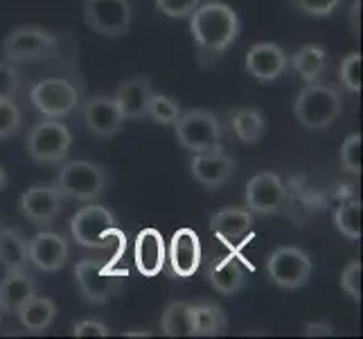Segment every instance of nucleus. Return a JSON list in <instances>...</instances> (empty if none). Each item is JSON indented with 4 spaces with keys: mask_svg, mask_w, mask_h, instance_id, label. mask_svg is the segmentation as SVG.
Returning <instances> with one entry per match:
<instances>
[{
    "mask_svg": "<svg viewBox=\"0 0 363 339\" xmlns=\"http://www.w3.org/2000/svg\"><path fill=\"white\" fill-rule=\"evenodd\" d=\"M30 262L41 271H59L68 262V242L52 231H41L28 242Z\"/></svg>",
    "mask_w": 363,
    "mask_h": 339,
    "instance_id": "obj_18",
    "label": "nucleus"
},
{
    "mask_svg": "<svg viewBox=\"0 0 363 339\" xmlns=\"http://www.w3.org/2000/svg\"><path fill=\"white\" fill-rule=\"evenodd\" d=\"M0 265L5 271L28 269L30 265L28 240L14 229H0Z\"/></svg>",
    "mask_w": 363,
    "mask_h": 339,
    "instance_id": "obj_25",
    "label": "nucleus"
},
{
    "mask_svg": "<svg viewBox=\"0 0 363 339\" xmlns=\"http://www.w3.org/2000/svg\"><path fill=\"white\" fill-rule=\"evenodd\" d=\"M341 109H343L341 93L334 86H325L316 82L305 86L294 102V113L298 122L311 131H320L325 127H330L339 118Z\"/></svg>",
    "mask_w": 363,
    "mask_h": 339,
    "instance_id": "obj_2",
    "label": "nucleus"
},
{
    "mask_svg": "<svg viewBox=\"0 0 363 339\" xmlns=\"http://www.w3.org/2000/svg\"><path fill=\"white\" fill-rule=\"evenodd\" d=\"M64 210V195L57 185H32L21 197V212L36 226L52 224Z\"/></svg>",
    "mask_w": 363,
    "mask_h": 339,
    "instance_id": "obj_13",
    "label": "nucleus"
},
{
    "mask_svg": "<svg viewBox=\"0 0 363 339\" xmlns=\"http://www.w3.org/2000/svg\"><path fill=\"white\" fill-rule=\"evenodd\" d=\"M305 335L307 337H330V335H334V328L328 321H309V323H305Z\"/></svg>",
    "mask_w": 363,
    "mask_h": 339,
    "instance_id": "obj_40",
    "label": "nucleus"
},
{
    "mask_svg": "<svg viewBox=\"0 0 363 339\" xmlns=\"http://www.w3.org/2000/svg\"><path fill=\"white\" fill-rule=\"evenodd\" d=\"M124 337H149L147 330H131V333H124Z\"/></svg>",
    "mask_w": 363,
    "mask_h": 339,
    "instance_id": "obj_42",
    "label": "nucleus"
},
{
    "mask_svg": "<svg viewBox=\"0 0 363 339\" xmlns=\"http://www.w3.org/2000/svg\"><path fill=\"white\" fill-rule=\"evenodd\" d=\"M289 66V57L278 43H255L246 53V70L257 82H275Z\"/></svg>",
    "mask_w": 363,
    "mask_h": 339,
    "instance_id": "obj_17",
    "label": "nucleus"
},
{
    "mask_svg": "<svg viewBox=\"0 0 363 339\" xmlns=\"http://www.w3.org/2000/svg\"><path fill=\"white\" fill-rule=\"evenodd\" d=\"M133 260H135V269L140 271L145 279H154L162 271L167 262V247H165V237L158 229H143L135 235V244H133Z\"/></svg>",
    "mask_w": 363,
    "mask_h": 339,
    "instance_id": "obj_15",
    "label": "nucleus"
},
{
    "mask_svg": "<svg viewBox=\"0 0 363 339\" xmlns=\"http://www.w3.org/2000/svg\"><path fill=\"white\" fill-rule=\"evenodd\" d=\"M16 317L21 319L25 330H30V333H43V330L50 328V325H52V321L57 317V306L50 298L34 294L28 301V303H25L18 310Z\"/></svg>",
    "mask_w": 363,
    "mask_h": 339,
    "instance_id": "obj_26",
    "label": "nucleus"
},
{
    "mask_svg": "<svg viewBox=\"0 0 363 339\" xmlns=\"http://www.w3.org/2000/svg\"><path fill=\"white\" fill-rule=\"evenodd\" d=\"M36 294V287L32 276L25 269L7 271V276L0 281V310L9 315H18V310L28 303Z\"/></svg>",
    "mask_w": 363,
    "mask_h": 339,
    "instance_id": "obj_22",
    "label": "nucleus"
},
{
    "mask_svg": "<svg viewBox=\"0 0 363 339\" xmlns=\"http://www.w3.org/2000/svg\"><path fill=\"white\" fill-rule=\"evenodd\" d=\"M179 143L190 149L192 154L212 152V149H221V124L212 111L206 109H192L187 113H181L174 122Z\"/></svg>",
    "mask_w": 363,
    "mask_h": 339,
    "instance_id": "obj_4",
    "label": "nucleus"
},
{
    "mask_svg": "<svg viewBox=\"0 0 363 339\" xmlns=\"http://www.w3.org/2000/svg\"><path fill=\"white\" fill-rule=\"evenodd\" d=\"M250 229H253V212L240 206L221 208L210 217V231L226 244L244 242V237L250 233Z\"/></svg>",
    "mask_w": 363,
    "mask_h": 339,
    "instance_id": "obj_20",
    "label": "nucleus"
},
{
    "mask_svg": "<svg viewBox=\"0 0 363 339\" xmlns=\"http://www.w3.org/2000/svg\"><path fill=\"white\" fill-rule=\"evenodd\" d=\"M208 283L223 296H235L246 285V267L237 256H226L208 267Z\"/></svg>",
    "mask_w": 363,
    "mask_h": 339,
    "instance_id": "obj_21",
    "label": "nucleus"
},
{
    "mask_svg": "<svg viewBox=\"0 0 363 339\" xmlns=\"http://www.w3.org/2000/svg\"><path fill=\"white\" fill-rule=\"evenodd\" d=\"M294 70L305 82H318L323 77L325 68H328V53L320 45H305L289 59Z\"/></svg>",
    "mask_w": 363,
    "mask_h": 339,
    "instance_id": "obj_28",
    "label": "nucleus"
},
{
    "mask_svg": "<svg viewBox=\"0 0 363 339\" xmlns=\"http://www.w3.org/2000/svg\"><path fill=\"white\" fill-rule=\"evenodd\" d=\"M127 279V269H113L99 260H79L74 265V283L89 303H106L113 298Z\"/></svg>",
    "mask_w": 363,
    "mask_h": 339,
    "instance_id": "obj_3",
    "label": "nucleus"
},
{
    "mask_svg": "<svg viewBox=\"0 0 363 339\" xmlns=\"http://www.w3.org/2000/svg\"><path fill=\"white\" fill-rule=\"evenodd\" d=\"M160 333L165 337H196L194 310L187 301H174L160 317Z\"/></svg>",
    "mask_w": 363,
    "mask_h": 339,
    "instance_id": "obj_24",
    "label": "nucleus"
},
{
    "mask_svg": "<svg viewBox=\"0 0 363 339\" xmlns=\"http://www.w3.org/2000/svg\"><path fill=\"white\" fill-rule=\"evenodd\" d=\"M0 321H3V310H0Z\"/></svg>",
    "mask_w": 363,
    "mask_h": 339,
    "instance_id": "obj_44",
    "label": "nucleus"
},
{
    "mask_svg": "<svg viewBox=\"0 0 363 339\" xmlns=\"http://www.w3.org/2000/svg\"><path fill=\"white\" fill-rule=\"evenodd\" d=\"M291 3L309 16H330L341 5V0H291Z\"/></svg>",
    "mask_w": 363,
    "mask_h": 339,
    "instance_id": "obj_38",
    "label": "nucleus"
},
{
    "mask_svg": "<svg viewBox=\"0 0 363 339\" xmlns=\"http://www.w3.org/2000/svg\"><path fill=\"white\" fill-rule=\"evenodd\" d=\"M267 274L282 290H298L311 276V260L298 247H278L267 260Z\"/></svg>",
    "mask_w": 363,
    "mask_h": 339,
    "instance_id": "obj_6",
    "label": "nucleus"
},
{
    "mask_svg": "<svg viewBox=\"0 0 363 339\" xmlns=\"http://www.w3.org/2000/svg\"><path fill=\"white\" fill-rule=\"evenodd\" d=\"M18 127H21V109L11 99H3L0 102V141H7L9 136H14Z\"/></svg>",
    "mask_w": 363,
    "mask_h": 339,
    "instance_id": "obj_34",
    "label": "nucleus"
},
{
    "mask_svg": "<svg viewBox=\"0 0 363 339\" xmlns=\"http://www.w3.org/2000/svg\"><path fill=\"white\" fill-rule=\"evenodd\" d=\"M84 118L89 129L99 138H113L124 122L116 97H106V95L91 97L84 107Z\"/></svg>",
    "mask_w": 363,
    "mask_h": 339,
    "instance_id": "obj_19",
    "label": "nucleus"
},
{
    "mask_svg": "<svg viewBox=\"0 0 363 339\" xmlns=\"http://www.w3.org/2000/svg\"><path fill=\"white\" fill-rule=\"evenodd\" d=\"M72 136L66 124L57 120H45L30 131L28 152L36 163H59L70 152Z\"/></svg>",
    "mask_w": 363,
    "mask_h": 339,
    "instance_id": "obj_10",
    "label": "nucleus"
},
{
    "mask_svg": "<svg viewBox=\"0 0 363 339\" xmlns=\"http://www.w3.org/2000/svg\"><path fill=\"white\" fill-rule=\"evenodd\" d=\"M21 86V75L11 64H0V102L11 99Z\"/></svg>",
    "mask_w": 363,
    "mask_h": 339,
    "instance_id": "obj_37",
    "label": "nucleus"
},
{
    "mask_svg": "<svg viewBox=\"0 0 363 339\" xmlns=\"http://www.w3.org/2000/svg\"><path fill=\"white\" fill-rule=\"evenodd\" d=\"M57 48V39L50 32L39 28H21L5 36L3 55L9 64L18 61H39L52 55Z\"/></svg>",
    "mask_w": 363,
    "mask_h": 339,
    "instance_id": "obj_11",
    "label": "nucleus"
},
{
    "mask_svg": "<svg viewBox=\"0 0 363 339\" xmlns=\"http://www.w3.org/2000/svg\"><path fill=\"white\" fill-rule=\"evenodd\" d=\"M361 72H363V57L361 53H350L343 61H341V82L350 93H361Z\"/></svg>",
    "mask_w": 363,
    "mask_h": 339,
    "instance_id": "obj_32",
    "label": "nucleus"
},
{
    "mask_svg": "<svg viewBox=\"0 0 363 339\" xmlns=\"http://www.w3.org/2000/svg\"><path fill=\"white\" fill-rule=\"evenodd\" d=\"M203 0H156V9L169 18H187Z\"/></svg>",
    "mask_w": 363,
    "mask_h": 339,
    "instance_id": "obj_36",
    "label": "nucleus"
},
{
    "mask_svg": "<svg viewBox=\"0 0 363 339\" xmlns=\"http://www.w3.org/2000/svg\"><path fill=\"white\" fill-rule=\"evenodd\" d=\"M57 188L64 197L77 202H95L106 190V174L89 161H70L59 172Z\"/></svg>",
    "mask_w": 363,
    "mask_h": 339,
    "instance_id": "obj_5",
    "label": "nucleus"
},
{
    "mask_svg": "<svg viewBox=\"0 0 363 339\" xmlns=\"http://www.w3.org/2000/svg\"><path fill=\"white\" fill-rule=\"evenodd\" d=\"M74 337H108L111 330L102 321H95V319H86V321H77L72 328Z\"/></svg>",
    "mask_w": 363,
    "mask_h": 339,
    "instance_id": "obj_39",
    "label": "nucleus"
},
{
    "mask_svg": "<svg viewBox=\"0 0 363 339\" xmlns=\"http://www.w3.org/2000/svg\"><path fill=\"white\" fill-rule=\"evenodd\" d=\"M190 32L201 53L212 57L223 55L240 34V18L221 0L201 3L190 16Z\"/></svg>",
    "mask_w": 363,
    "mask_h": 339,
    "instance_id": "obj_1",
    "label": "nucleus"
},
{
    "mask_svg": "<svg viewBox=\"0 0 363 339\" xmlns=\"http://www.w3.org/2000/svg\"><path fill=\"white\" fill-rule=\"evenodd\" d=\"M167 260L172 274L177 279H190L201 267V237L194 229H179L172 235L169 249H167Z\"/></svg>",
    "mask_w": 363,
    "mask_h": 339,
    "instance_id": "obj_14",
    "label": "nucleus"
},
{
    "mask_svg": "<svg viewBox=\"0 0 363 339\" xmlns=\"http://www.w3.org/2000/svg\"><path fill=\"white\" fill-rule=\"evenodd\" d=\"M361 274H363V265L359 260L347 262V267L341 274V287L343 292L352 298V301H361Z\"/></svg>",
    "mask_w": 363,
    "mask_h": 339,
    "instance_id": "obj_35",
    "label": "nucleus"
},
{
    "mask_svg": "<svg viewBox=\"0 0 363 339\" xmlns=\"http://www.w3.org/2000/svg\"><path fill=\"white\" fill-rule=\"evenodd\" d=\"M230 122H233V129H235L237 138L246 145L257 143L267 129V122L257 109H237V111H233Z\"/></svg>",
    "mask_w": 363,
    "mask_h": 339,
    "instance_id": "obj_29",
    "label": "nucleus"
},
{
    "mask_svg": "<svg viewBox=\"0 0 363 339\" xmlns=\"http://www.w3.org/2000/svg\"><path fill=\"white\" fill-rule=\"evenodd\" d=\"M116 226L113 212L106 210L104 206H84L82 210L74 212L70 220V235L72 240L89 247V249H106L108 244V231Z\"/></svg>",
    "mask_w": 363,
    "mask_h": 339,
    "instance_id": "obj_9",
    "label": "nucleus"
},
{
    "mask_svg": "<svg viewBox=\"0 0 363 339\" xmlns=\"http://www.w3.org/2000/svg\"><path fill=\"white\" fill-rule=\"evenodd\" d=\"M361 220H363V208L359 199H350V202L341 204L334 212V226L347 240H361Z\"/></svg>",
    "mask_w": 363,
    "mask_h": 339,
    "instance_id": "obj_30",
    "label": "nucleus"
},
{
    "mask_svg": "<svg viewBox=\"0 0 363 339\" xmlns=\"http://www.w3.org/2000/svg\"><path fill=\"white\" fill-rule=\"evenodd\" d=\"M194 310V328L196 337H215L223 335L228 325V317L221 306L212 303V301H201V303H192Z\"/></svg>",
    "mask_w": 363,
    "mask_h": 339,
    "instance_id": "obj_27",
    "label": "nucleus"
},
{
    "mask_svg": "<svg viewBox=\"0 0 363 339\" xmlns=\"http://www.w3.org/2000/svg\"><path fill=\"white\" fill-rule=\"evenodd\" d=\"M5 183H7V174H5V170L0 168V190L5 188Z\"/></svg>",
    "mask_w": 363,
    "mask_h": 339,
    "instance_id": "obj_43",
    "label": "nucleus"
},
{
    "mask_svg": "<svg viewBox=\"0 0 363 339\" xmlns=\"http://www.w3.org/2000/svg\"><path fill=\"white\" fill-rule=\"evenodd\" d=\"M361 154H363V138L361 134H350L341 147V166L350 174H361Z\"/></svg>",
    "mask_w": 363,
    "mask_h": 339,
    "instance_id": "obj_33",
    "label": "nucleus"
},
{
    "mask_svg": "<svg viewBox=\"0 0 363 339\" xmlns=\"http://www.w3.org/2000/svg\"><path fill=\"white\" fill-rule=\"evenodd\" d=\"M181 107L179 102H174V99L169 95H158V93H152V97H149L147 102V111L145 116H149L154 122L158 124H174L177 122V118L181 116Z\"/></svg>",
    "mask_w": 363,
    "mask_h": 339,
    "instance_id": "obj_31",
    "label": "nucleus"
},
{
    "mask_svg": "<svg viewBox=\"0 0 363 339\" xmlns=\"http://www.w3.org/2000/svg\"><path fill=\"white\" fill-rule=\"evenodd\" d=\"M350 25H352L354 34H359V30H361V0H354V3H352V11H350Z\"/></svg>",
    "mask_w": 363,
    "mask_h": 339,
    "instance_id": "obj_41",
    "label": "nucleus"
},
{
    "mask_svg": "<svg viewBox=\"0 0 363 339\" xmlns=\"http://www.w3.org/2000/svg\"><path fill=\"white\" fill-rule=\"evenodd\" d=\"M152 93H154V89H152V82H149V77H133L129 82L120 84V89H118V93L113 97H116V102H118V107L122 111V118L124 120L143 118Z\"/></svg>",
    "mask_w": 363,
    "mask_h": 339,
    "instance_id": "obj_23",
    "label": "nucleus"
},
{
    "mask_svg": "<svg viewBox=\"0 0 363 339\" xmlns=\"http://www.w3.org/2000/svg\"><path fill=\"white\" fill-rule=\"evenodd\" d=\"M86 25L102 36L118 39L131 28L133 11L129 0H86L84 5Z\"/></svg>",
    "mask_w": 363,
    "mask_h": 339,
    "instance_id": "obj_7",
    "label": "nucleus"
},
{
    "mask_svg": "<svg viewBox=\"0 0 363 339\" xmlns=\"http://www.w3.org/2000/svg\"><path fill=\"white\" fill-rule=\"evenodd\" d=\"M286 204H289V197H286L284 183L278 174L259 172L255 177L248 179L246 206L250 212H257V215H273V212H280Z\"/></svg>",
    "mask_w": 363,
    "mask_h": 339,
    "instance_id": "obj_12",
    "label": "nucleus"
},
{
    "mask_svg": "<svg viewBox=\"0 0 363 339\" xmlns=\"http://www.w3.org/2000/svg\"><path fill=\"white\" fill-rule=\"evenodd\" d=\"M30 99H32L34 109L43 113L48 120H57V118H64L77 109L79 93L68 80L48 77V80H41L30 91Z\"/></svg>",
    "mask_w": 363,
    "mask_h": 339,
    "instance_id": "obj_8",
    "label": "nucleus"
},
{
    "mask_svg": "<svg viewBox=\"0 0 363 339\" xmlns=\"http://www.w3.org/2000/svg\"><path fill=\"white\" fill-rule=\"evenodd\" d=\"M190 172L203 188L215 190V188L226 185L233 179L235 161L228 154H223L221 149H212V152L194 154V158L190 161Z\"/></svg>",
    "mask_w": 363,
    "mask_h": 339,
    "instance_id": "obj_16",
    "label": "nucleus"
}]
</instances>
